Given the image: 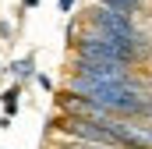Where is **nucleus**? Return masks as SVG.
<instances>
[{
  "mask_svg": "<svg viewBox=\"0 0 152 149\" xmlns=\"http://www.w3.org/2000/svg\"><path fill=\"white\" fill-rule=\"evenodd\" d=\"M21 4H25V7H39V0H21Z\"/></svg>",
  "mask_w": 152,
  "mask_h": 149,
  "instance_id": "nucleus-6",
  "label": "nucleus"
},
{
  "mask_svg": "<svg viewBox=\"0 0 152 149\" xmlns=\"http://www.w3.org/2000/svg\"><path fill=\"white\" fill-rule=\"evenodd\" d=\"M7 71L14 74L18 82H28V78L36 74V57H32V53H28V57H18V60H11V68H7Z\"/></svg>",
  "mask_w": 152,
  "mask_h": 149,
  "instance_id": "nucleus-2",
  "label": "nucleus"
},
{
  "mask_svg": "<svg viewBox=\"0 0 152 149\" xmlns=\"http://www.w3.org/2000/svg\"><path fill=\"white\" fill-rule=\"evenodd\" d=\"M18 100H21V85H11V89L0 96V103H4V114H11V117H14V114H18Z\"/></svg>",
  "mask_w": 152,
  "mask_h": 149,
  "instance_id": "nucleus-3",
  "label": "nucleus"
},
{
  "mask_svg": "<svg viewBox=\"0 0 152 149\" xmlns=\"http://www.w3.org/2000/svg\"><path fill=\"white\" fill-rule=\"evenodd\" d=\"M36 82H39V85H42V89H46V92H53V82H50V78H46V74H39Z\"/></svg>",
  "mask_w": 152,
  "mask_h": 149,
  "instance_id": "nucleus-4",
  "label": "nucleus"
},
{
  "mask_svg": "<svg viewBox=\"0 0 152 149\" xmlns=\"http://www.w3.org/2000/svg\"><path fill=\"white\" fill-rule=\"evenodd\" d=\"M57 7H60V11H64V14H67V11H71V7H75V0H57Z\"/></svg>",
  "mask_w": 152,
  "mask_h": 149,
  "instance_id": "nucleus-5",
  "label": "nucleus"
},
{
  "mask_svg": "<svg viewBox=\"0 0 152 149\" xmlns=\"http://www.w3.org/2000/svg\"><path fill=\"white\" fill-rule=\"evenodd\" d=\"M92 25H96L103 36L117 39V43H138V36H134V21H131V11H113V7L96 11V14H92Z\"/></svg>",
  "mask_w": 152,
  "mask_h": 149,
  "instance_id": "nucleus-1",
  "label": "nucleus"
}]
</instances>
